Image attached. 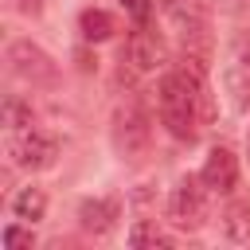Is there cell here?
Segmentation results:
<instances>
[{
	"mask_svg": "<svg viewBox=\"0 0 250 250\" xmlns=\"http://www.w3.org/2000/svg\"><path fill=\"white\" fill-rule=\"evenodd\" d=\"M199 98H203V59L188 55L180 70H168L160 78V121L172 137L191 141L199 125Z\"/></svg>",
	"mask_w": 250,
	"mask_h": 250,
	"instance_id": "cell-1",
	"label": "cell"
},
{
	"mask_svg": "<svg viewBox=\"0 0 250 250\" xmlns=\"http://www.w3.org/2000/svg\"><path fill=\"white\" fill-rule=\"evenodd\" d=\"M168 215L176 227L184 230H199L203 219H207V184L203 180H180L172 188V199H168Z\"/></svg>",
	"mask_w": 250,
	"mask_h": 250,
	"instance_id": "cell-2",
	"label": "cell"
},
{
	"mask_svg": "<svg viewBox=\"0 0 250 250\" xmlns=\"http://www.w3.org/2000/svg\"><path fill=\"white\" fill-rule=\"evenodd\" d=\"M8 156H12V164L39 172V168H51L55 164L59 141L51 133H39V129H16V137L8 141Z\"/></svg>",
	"mask_w": 250,
	"mask_h": 250,
	"instance_id": "cell-3",
	"label": "cell"
},
{
	"mask_svg": "<svg viewBox=\"0 0 250 250\" xmlns=\"http://www.w3.org/2000/svg\"><path fill=\"white\" fill-rule=\"evenodd\" d=\"M8 62H12V74H20L23 82H55L51 55L39 43H31V39H16L8 47Z\"/></svg>",
	"mask_w": 250,
	"mask_h": 250,
	"instance_id": "cell-4",
	"label": "cell"
},
{
	"mask_svg": "<svg viewBox=\"0 0 250 250\" xmlns=\"http://www.w3.org/2000/svg\"><path fill=\"white\" fill-rule=\"evenodd\" d=\"M113 141L125 156H137L148 148V117L137 109V105H125L117 109V121H113Z\"/></svg>",
	"mask_w": 250,
	"mask_h": 250,
	"instance_id": "cell-5",
	"label": "cell"
},
{
	"mask_svg": "<svg viewBox=\"0 0 250 250\" xmlns=\"http://www.w3.org/2000/svg\"><path fill=\"white\" fill-rule=\"evenodd\" d=\"M199 180L211 191H234V184H238V160H234V152L230 148H211L207 160H203Z\"/></svg>",
	"mask_w": 250,
	"mask_h": 250,
	"instance_id": "cell-6",
	"label": "cell"
},
{
	"mask_svg": "<svg viewBox=\"0 0 250 250\" xmlns=\"http://www.w3.org/2000/svg\"><path fill=\"white\" fill-rule=\"evenodd\" d=\"M227 90L234 94V105H238V109H250V43H246V39H238L234 51H230Z\"/></svg>",
	"mask_w": 250,
	"mask_h": 250,
	"instance_id": "cell-7",
	"label": "cell"
},
{
	"mask_svg": "<svg viewBox=\"0 0 250 250\" xmlns=\"http://www.w3.org/2000/svg\"><path fill=\"white\" fill-rule=\"evenodd\" d=\"M125 55H129L133 70H141V74L164 66V43H160L152 31H133L129 43H125Z\"/></svg>",
	"mask_w": 250,
	"mask_h": 250,
	"instance_id": "cell-8",
	"label": "cell"
},
{
	"mask_svg": "<svg viewBox=\"0 0 250 250\" xmlns=\"http://www.w3.org/2000/svg\"><path fill=\"white\" fill-rule=\"evenodd\" d=\"M113 219H117V203L113 199H86L78 207V227L86 234H94V238L109 234L113 230Z\"/></svg>",
	"mask_w": 250,
	"mask_h": 250,
	"instance_id": "cell-9",
	"label": "cell"
},
{
	"mask_svg": "<svg viewBox=\"0 0 250 250\" xmlns=\"http://www.w3.org/2000/svg\"><path fill=\"white\" fill-rule=\"evenodd\" d=\"M223 230L230 242L246 246L250 242V199H234L227 211H223Z\"/></svg>",
	"mask_w": 250,
	"mask_h": 250,
	"instance_id": "cell-10",
	"label": "cell"
},
{
	"mask_svg": "<svg viewBox=\"0 0 250 250\" xmlns=\"http://www.w3.org/2000/svg\"><path fill=\"white\" fill-rule=\"evenodd\" d=\"M78 27H82V39L102 43V39H109V35H113V16H109V12H102V8H86V12L78 16Z\"/></svg>",
	"mask_w": 250,
	"mask_h": 250,
	"instance_id": "cell-11",
	"label": "cell"
},
{
	"mask_svg": "<svg viewBox=\"0 0 250 250\" xmlns=\"http://www.w3.org/2000/svg\"><path fill=\"white\" fill-rule=\"evenodd\" d=\"M12 211H16V219H23V223L43 219V215H47V195H43V188H23V191L12 199Z\"/></svg>",
	"mask_w": 250,
	"mask_h": 250,
	"instance_id": "cell-12",
	"label": "cell"
},
{
	"mask_svg": "<svg viewBox=\"0 0 250 250\" xmlns=\"http://www.w3.org/2000/svg\"><path fill=\"white\" fill-rule=\"evenodd\" d=\"M129 242L133 246H160V250H172V238L156 227V223H148V219H141V223H133V230H129Z\"/></svg>",
	"mask_w": 250,
	"mask_h": 250,
	"instance_id": "cell-13",
	"label": "cell"
},
{
	"mask_svg": "<svg viewBox=\"0 0 250 250\" xmlns=\"http://www.w3.org/2000/svg\"><path fill=\"white\" fill-rule=\"evenodd\" d=\"M4 125L8 129H31V105L20 98H8L4 102Z\"/></svg>",
	"mask_w": 250,
	"mask_h": 250,
	"instance_id": "cell-14",
	"label": "cell"
},
{
	"mask_svg": "<svg viewBox=\"0 0 250 250\" xmlns=\"http://www.w3.org/2000/svg\"><path fill=\"white\" fill-rule=\"evenodd\" d=\"M35 238H31V230H23V227H4V246L8 250H20V246H31Z\"/></svg>",
	"mask_w": 250,
	"mask_h": 250,
	"instance_id": "cell-15",
	"label": "cell"
},
{
	"mask_svg": "<svg viewBox=\"0 0 250 250\" xmlns=\"http://www.w3.org/2000/svg\"><path fill=\"white\" fill-rule=\"evenodd\" d=\"M121 4L133 20H148V12H152V0H121Z\"/></svg>",
	"mask_w": 250,
	"mask_h": 250,
	"instance_id": "cell-16",
	"label": "cell"
},
{
	"mask_svg": "<svg viewBox=\"0 0 250 250\" xmlns=\"http://www.w3.org/2000/svg\"><path fill=\"white\" fill-rule=\"evenodd\" d=\"M16 8H20L23 16H35V12L43 8V0H16Z\"/></svg>",
	"mask_w": 250,
	"mask_h": 250,
	"instance_id": "cell-17",
	"label": "cell"
},
{
	"mask_svg": "<svg viewBox=\"0 0 250 250\" xmlns=\"http://www.w3.org/2000/svg\"><path fill=\"white\" fill-rule=\"evenodd\" d=\"M246 152H250V129H246Z\"/></svg>",
	"mask_w": 250,
	"mask_h": 250,
	"instance_id": "cell-18",
	"label": "cell"
}]
</instances>
